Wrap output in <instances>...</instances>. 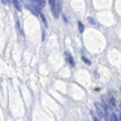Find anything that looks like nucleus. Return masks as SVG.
Listing matches in <instances>:
<instances>
[{
    "instance_id": "nucleus-8",
    "label": "nucleus",
    "mask_w": 121,
    "mask_h": 121,
    "mask_svg": "<svg viewBox=\"0 0 121 121\" xmlns=\"http://www.w3.org/2000/svg\"><path fill=\"white\" fill-rule=\"evenodd\" d=\"M92 117H93V121H101V119L98 116H96V115H93Z\"/></svg>"
},
{
    "instance_id": "nucleus-3",
    "label": "nucleus",
    "mask_w": 121,
    "mask_h": 121,
    "mask_svg": "<svg viewBox=\"0 0 121 121\" xmlns=\"http://www.w3.org/2000/svg\"><path fill=\"white\" fill-rule=\"evenodd\" d=\"M13 4H14V6H15L17 10H22V4H20L19 0H13Z\"/></svg>"
},
{
    "instance_id": "nucleus-6",
    "label": "nucleus",
    "mask_w": 121,
    "mask_h": 121,
    "mask_svg": "<svg viewBox=\"0 0 121 121\" xmlns=\"http://www.w3.org/2000/svg\"><path fill=\"white\" fill-rule=\"evenodd\" d=\"M112 121H120L119 116H117L116 113H113V112H112Z\"/></svg>"
},
{
    "instance_id": "nucleus-11",
    "label": "nucleus",
    "mask_w": 121,
    "mask_h": 121,
    "mask_svg": "<svg viewBox=\"0 0 121 121\" xmlns=\"http://www.w3.org/2000/svg\"><path fill=\"white\" fill-rule=\"evenodd\" d=\"M119 119H120V121H121V112H120V115H119Z\"/></svg>"
},
{
    "instance_id": "nucleus-10",
    "label": "nucleus",
    "mask_w": 121,
    "mask_h": 121,
    "mask_svg": "<svg viewBox=\"0 0 121 121\" xmlns=\"http://www.w3.org/2000/svg\"><path fill=\"white\" fill-rule=\"evenodd\" d=\"M1 1H3V3H4V4H6V3H8V1H9V0H1Z\"/></svg>"
},
{
    "instance_id": "nucleus-12",
    "label": "nucleus",
    "mask_w": 121,
    "mask_h": 121,
    "mask_svg": "<svg viewBox=\"0 0 121 121\" xmlns=\"http://www.w3.org/2000/svg\"><path fill=\"white\" fill-rule=\"evenodd\" d=\"M119 105H120V108H121V101H120V104H119Z\"/></svg>"
},
{
    "instance_id": "nucleus-7",
    "label": "nucleus",
    "mask_w": 121,
    "mask_h": 121,
    "mask_svg": "<svg viewBox=\"0 0 121 121\" xmlns=\"http://www.w3.org/2000/svg\"><path fill=\"white\" fill-rule=\"evenodd\" d=\"M88 23H90V24H96V22H95V19L93 18H88Z\"/></svg>"
},
{
    "instance_id": "nucleus-1",
    "label": "nucleus",
    "mask_w": 121,
    "mask_h": 121,
    "mask_svg": "<svg viewBox=\"0 0 121 121\" xmlns=\"http://www.w3.org/2000/svg\"><path fill=\"white\" fill-rule=\"evenodd\" d=\"M102 98H104L102 102H105L110 108H115V100H113V97L111 96V95H106V96H104Z\"/></svg>"
},
{
    "instance_id": "nucleus-2",
    "label": "nucleus",
    "mask_w": 121,
    "mask_h": 121,
    "mask_svg": "<svg viewBox=\"0 0 121 121\" xmlns=\"http://www.w3.org/2000/svg\"><path fill=\"white\" fill-rule=\"evenodd\" d=\"M64 57H66V60H67V63L69 64L71 67H73V66H74V60H73V57H72V56H71V54H69V53H68V52H66V53H64Z\"/></svg>"
},
{
    "instance_id": "nucleus-4",
    "label": "nucleus",
    "mask_w": 121,
    "mask_h": 121,
    "mask_svg": "<svg viewBox=\"0 0 121 121\" xmlns=\"http://www.w3.org/2000/svg\"><path fill=\"white\" fill-rule=\"evenodd\" d=\"M35 1H37V5L40 8H43L45 5V0H35Z\"/></svg>"
},
{
    "instance_id": "nucleus-9",
    "label": "nucleus",
    "mask_w": 121,
    "mask_h": 121,
    "mask_svg": "<svg viewBox=\"0 0 121 121\" xmlns=\"http://www.w3.org/2000/svg\"><path fill=\"white\" fill-rule=\"evenodd\" d=\"M82 59L85 60V63H87V64H91V62H90V60H88V59L86 58V57H82Z\"/></svg>"
},
{
    "instance_id": "nucleus-5",
    "label": "nucleus",
    "mask_w": 121,
    "mask_h": 121,
    "mask_svg": "<svg viewBox=\"0 0 121 121\" xmlns=\"http://www.w3.org/2000/svg\"><path fill=\"white\" fill-rule=\"evenodd\" d=\"M77 24H78V29H79V32H81V33H82V32H83V30H85V25H83V24H82V23H81V22H78V23H77Z\"/></svg>"
}]
</instances>
